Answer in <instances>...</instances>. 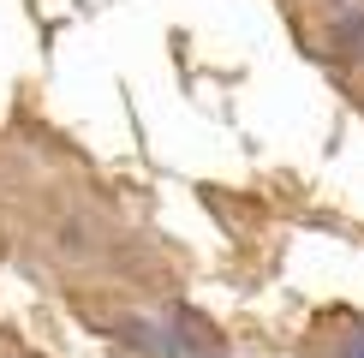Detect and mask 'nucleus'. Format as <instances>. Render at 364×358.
I'll list each match as a JSON object with an SVG mask.
<instances>
[{
	"instance_id": "f257e3e1",
	"label": "nucleus",
	"mask_w": 364,
	"mask_h": 358,
	"mask_svg": "<svg viewBox=\"0 0 364 358\" xmlns=\"http://www.w3.org/2000/svg\"><path fill=\"white\" fill-rule=\"evenodd\" d=\"M311 358H364V322L341 317V322H335V335H316Z\"/></svg>"
}]
</instances>
